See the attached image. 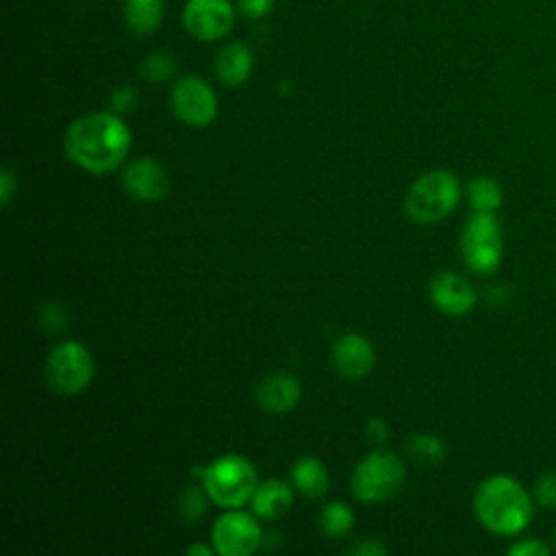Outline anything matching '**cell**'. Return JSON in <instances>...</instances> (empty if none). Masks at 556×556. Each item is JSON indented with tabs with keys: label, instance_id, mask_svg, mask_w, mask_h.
<instances>
[{
	"label": "cell",
	"instance_id": "cell-1",
	"mask_svg": "<svg viewBox=\"0 0 556 556\" xmlns=\"http://www.w3.org/2000/svg\"><path fill=\"white\" fill-rule=\"evenodd\" d=\"M130 146L132 135L115 111L85 113L67 126L63 137L65 156L93 176L122 167Z\"/></svg>",
	"mask_w": 556,
	"mask_h": 556
},
{
	"label": "cell",
	"instance_id": "cell-2",
	"mask_svg": "<svg viewBox=\"0 0 556 556\" xmlns=\"http://www.w3.org/2000/svg\"><path fill=\"white\" fill-rule=\"evenodd\" d=\"M532 493L508 473L486 476L473 493L478 523L497 536H517L534 515Z\"/></svg>",
	"mask_w": 556,
	"mask_h": 556
},
{
	"label": "cell",
	"instance_id": "cell-3",
	"mask_svg": "<svg viewBox=\"0 0 556 556\" xmlns=\"http://www.w3.org/2000/svg\"><path fill=\"white\" fill-rule=\"evenodd\" d=\"M202 486L206 489L211 502L219 508H241L250 504L256 486L258 471L254 463L241 454H222L213 458L202 469Z\"/></svg>",
	"mask_w": 556,
	"mask_h": 556
},
{
	"label": "cell",
	"instance_id": "cell-4",
	"mask_svg": "<svg viewBox=\"0 0 556 556\" xmlns=\"http://www.w3.org/2000/svg\"><path fill=\"white\" fill-rule=\"evenodd\" d=\"M460 193V182L450 169H430L408 187L404 211L415 224H437L456 208Z\"/></svg>",
	"mask_w": 556,
	"mask_h": 556
},
{
	"label": "cell",
	"instance_id": "cell-5",
	"mask_svg": "<svg viewBox=\"0 0 556 556\" xmlns=\"http://www.w3.org/2000/svg\"><path fill=\"white\" fill-rule=\"evenodd\" d=\"M406 482V469L393 452L374 450L363 456L350 476L352 493L363 504H380L395 497Z\"/></svg>",
	"mask_w": 556,
	"mask_h": 556
},
{
	"label": "cell",
	"instance_id": "cell-6",
	"mask_svg": "<svg viewBox=\"0 0 556 556\" xmlns=\"http://www.w3.org/2000/svg\"><path fill=\"white\" fill-rule=\"evenodd\" d=\"M48 387L59 395H76L85 391L96 376V361L89 348L76 339L54 345L43 363Z\"/></svg>",
	"mask_w": 556,
	"mask_h": 556
},
{
	"label": "cell",
	"instance_id": "cell-7",
	"mask_svg": "<svg viewBox=\"0 0 556 556\" xmlns=\"http://www.w3.org/2000/svg\"><path fill=\"white\" fill-rule=\"evenodd\" d=\"M460 254L465 265L480 276L493 274L502 265L504 239L495 213H473L460 232Z\"/></svg>",
	"mask_w": 556,
	"mask_h": 556
},
{
	"label": "cell",
	"instance_id": "cell-8",
	"mask_svg": "<svg viewBox=\"0 0 556 556\" xmlns=\"http://www.w3.org/2000/svg\"><path fill=\"white\" fill-rule=\"evenodd\" d=\"M263 539L258 517L241 508H226L211 528V543L219 556H250L263 545Z\"/></svg>",
	"mask_w": 556,
	"mask_h": 556
},
{
	"label": "cell",
	"instance_id": "cell-9",
	"mask_svg": "<svg viewBox=\"0 0 556 556\" xmlns=\"http://www.w3.org/2000/svg\"><path fill=\"white\" fill-rule=\"evenodd\" d=\"M169 104L174 115L189 128H204L217 117V96L211 85L195 74L176 80Z\"/></svg>",
	"mask_w": 556,
	"mask_h": 556
},
{
	"label": "cell",
	"instance_id": "cell-10",
	"mask_svg": "<svg viewBox=\"0 0 556 556\" xmlns=\"http://www.w3.org/2000/svg\"><path fill=\"white\" fill-rule=\"evenodd\" d=\"M122 187L132 200L159 202L169 193L172 180L161 161L150 154H141L124 165Z\"/></svg>",
	"mask_w": 556,
	"mask_h": 556
},
{
	"label": "cell",
	"instance_id": "cell-11",
	"mask_svg": "<svg viewBox=\"0 0 556 556\" xmlns=\"http://www.w3.org/2000/svg\"><path fill=\"white\" fill-rule=\"evenodd\" d=\"M428 295L432 306L447 317H465L478 304L476 287L469 278L452 269H443L430 278Z\"/></svg>",
	"mask_w": 556,
	"mask_h": 556
},
{
	"label": "cell",
	"instance_id": "cell-12",
	"mask_svg": "<svg viewBox=\"0 0 556 556\" xmlns=\"http://www.w3.org/2000/svg\"><path fill=\"white\" fill-rule=\"evenodd\" d=\"M185 28L200 41L222 39L235 24V9L228 0H189L182 11Z\"/></svg>",
	"mask_w": 556,
	"mask_h": 556
},
{
	"label": "cell",
	"instance_id": "cell-13",
	"mask_svg": "<svg viewBox=\"0 0 556 556\" xmlns=\"http://www.w3.org/2000/svg\"><path fill=\"white\" fill-rule=\"evenodd\" d=\"M330 363L334 371L348 380H361L371 374L376 365V352L371 341L361 332H343L330 350Z\"/></svg>",
	"mask_w": 556,
	"mask_h": 556
},
{
	"label": "cell",
	"instance_id": "cell-14",
	"mask_svg": "<svg viewBox=\"0 0 556 556\" xmlns=\"http://www.w3.org/2000/svg\"><path fill=\"white\" fill-rule=\"evenodd\" d=\"M302 397L300 380L285 371L267 374L254 389V402L269 415H285L298 406Z\"/></svg>",
	"mask_w": 556,
	"mask_h": 556
},
{
	"label": "cell",
	"instance_id": "cell-15",
	"mask_svg": "<svg viewBox=\"0 0 556 556\" xmlns=\"http://www.w3.org/2000/svg\"><path fill=\"white\" fill-rule=\"evenodd\" d=\"M293 493H295V489L291 482L280 480V478H267V480L258 482V486L250 500V508L258 519L276 521L291 510Z\"/></svg>",
	"mask_w": 556,
	"mask_h": 556
},
{
	"label": "cell",
	"instance_id": "cell-16",
	"mask_svg": "<svg viewBox=\"0 0 556 556\" xmlns=\"http://www.w3.org/2000/svg\"><path fill=\"white\" fill-rule=\"evenodd\" d=\"M289 482L293 484V489L308 497V500H319L328 493L330 489V473H328V467L321 458L317 456H300L293 465H291V471H289Z\"/></svg>",
	"mask_w": 556,
	"mask_h": 556
},
{
	"label": "cell",
	"instance_id": "cell-17",
	"mask_svg": "<svg viewBox=\"0 0 556 556\" xmlns=\"http://www.w3.org/2000/svg\"><path fill=\"white\" fill-rule=\"evenodd\" d=\"M254 67V56L248 46L232 41L219 48L215 54V74L226 87H239L243 85Z\"/></svg>",
	"mask_w": 556,
	"mask_h": 556
},
{
	"label": "cell",
	"instance_id": "cell-18",
	"mask_svg": "<svg viewBox=\"0 0 556 556\" xmlns=\"http://www.w3.org/2000/svg\"><path fill=\"white\" fill-rule=\"evenodd\" d=\"M404 452L419 467H437L447 458V445L432 432H413L404 443Z\"/></svg>",
	"mask_w": 556,
	"mask_h": 556
},
{
	"label": "cell",
	"instance_id": "cell-19",
	"mask_svg": "<svg viewBox=\"0 0 556 556\" xmlns=\"http://www.w3.org/2000/svg\"><path fill=\"white\" fill-rule=\"evenodd\" d=\"M126 24L137 35H150L163 20V0H126Z\"/></svg>",
	"mask_w": 556,
	"mask_h": 556
},
{
	"label": "cell",
	"instance_id": "cell-20",
	"mask_svg": "<svg viewBox=\"0 0 556 556\" xmlns=\"http://www.w3.org/2000/svg\"><path fill=\"white\" fill-rule=\"evenodd\" d=\"M467 202L473 213H495L502 206L504 193L495 178L491 176H476L467 182Z\"/></svg>",
	"mask_w": 556,
	"mask_h": 556
},
{
	"label": "cell",
	"instance_id": "cell-21",
	"mask_svg": "<svg viewBox=\"0 0 556 556\" xmlns=\"http://www.w3.org/2000/svg\"><path fill=\"white\" fill-rule=\"evenodd\" d=\"M317 521L326 539H343L354 528V510L345 502L332 500L321 506Z\"/></svg>",
	"mask_w": 556,
	"mask_h": 556
},
{
	"label": "cell",
	"instance_id": "cell-22",
	"mask_svg": "<svg viewBox=\"0 0 556 556\" xmlns=\"http://www.w3.org/2000/svg\"><path fill=\"white\" fill-rule=\"evenodd\" d=\"M208 502L211 497L202 484H187L178 495V515L185 523H198L206 515Z\"/></svg>",
	"mask_w": 556,
	"mask_h": 556
},
{
	"label": "cell",
	"instance_id": "cell-23",
	"mask_svg": "<svg viewBox=\"0 0 556 556\" xmlns=\"http://www.w3.org/2000/svg\"><path fill=\"white\" fill-rule=\"evenodd\" d=\"M141 72L148 80L152 83H161L167 80L176 74V59L167 52H152L143 59L141 63Z\"/></svg>",
	"mask_w": 556,
	"mask_h": 556
},
{
	"label": "cell",
	"instance_id": "cell-24",
	"mask_svg": "<svg viewBox=\"0 0 556 556\" xmlns=\"http://www.w3.org/2000/svg\"><path fill=\"white\" fill-rule=\"evenodd\" d=\"M534 504L545 510H556V469L543 471L532 486Z\"/></svg>",
	"mask_w": 556,
	"mask_h": 556
},
{
	"label": "cell",
	"instance_id": "cell-25",
	"mask_svg": "<svg viewBox=\"0 0 556 556\" xmlns=\"http://www.w3.org/2000/svg\"><path fill=\"white\" fill-rule=\"evenodd\" d=\"M37 319L46 332H61L67 326V313L59 302H43L39 306Z\"/></svg>",
	"mask_w": 556,
	"mask_h": 556
},
{
	"label": "cell",
	"instance_id": "cell-26",
	"mask_svg": "<svg viewBox=\"0 0 556 556\" xmlns=\"http://www.w3.org/2000/svg\"><path fill=\"white\" fill-rule=\"evenodd\" d=\"M506 552L510 556H549L552 547L536 536H523V539L510 543Z\"/></svg>",
	"mask_w": 556,
	"mask_h": 556
},
{
	"label": "cell",
	"instance_id": "cell-27",
	"mask_svg": "<svg viewBox=\"0 0 556 556\" xmlns=\"http://www.w3.org/2000/svg\"><path fill=\"white\" fill-rule=\"evenodd\" d=\"M111 104L115 113H128L137 104V91L130 85H119L111 93Z\"/></svg>",
	"mask_w": 556,
	"mask_h": 556
},
{
	"label": "cell",
	"instance_id": "cell-28",
	"mask_svg": "<svg viewBox=\"0 0 556 556\" xmlns=\"http://www.w3.org/2000/svg\"><path fill=\"white\" fill-rule=\"evenodd\" d=\"M363 430H365V439L371 441V443H376V445L387 443L389 437H391L389 424H387L384 419H380V417H369Z\"/></svg>",
	"mask_w": 556,
	"mask_h": 556
},
{
	"label": "cell",
	"instance_id": "cell-29",
	"mask_svg": "<svg viewBox=\"0 0 556 556\" xmlns=\"http://www.w3.org/2000/svg\"><path fill=\"white\" fill-rule=\"evenodd\" d=\"M17 191V176L11 167H2L0 169V204L9 206L13 195Z\"/></svg>",
	"mask_w": 556,
	"mask_h": 556
},
{
	"label": "cell",
	"instance_id": "cell-30",
	"mask_svg": "<svg viewBox=\"0 0 556 556\" xmlns=\"http://www.w3.org/2000/svg\"><path fill=\"white\" fill-rule=\"evenodd\" d=\"M239 9L248 17H265L274 9V0H239Z\"/></svg>",
	"mask_w": 556,
	"mask_h": 556
},
{
	"label": "cell",
	"instance_id": "cell-31",
	"mask_svg": "<svg viewBox=\"0 0 556 556\" xmlns=\"http://www.w3.org/2000/svg\"><path fill=\"white\" fill-rule=\"evenodd\" d=\"M350 554H354V556H384L387 547L378 539H365V541H358L354 547H350Z\"/></svg>",
	"mask_w": 556,
	"mask_h": 556
},
{
	"label": "cell",
	"instance_id": "cell-32",
	"mask_svg": "<svg viewBox=\"0 0 556 556\" xmlns=\"http://www.w3.org/2000/svg\"><path fill=\"white\" fill-rule=\"evenodd\" d=\"M185 554H189V556H213L217 552L208 543H191V545L185 547Z\"/></svg>",
	"mask_w": 556,
	"mask_h": 556
},
{
	"label": "cell",
	"instance_id": "cell-33",
	"mask_svg": "<svg viewBox=\"0 0 556 556\" xmlns=\"http://www.w3.org/2000/svg\"><path fill=\"white\" fill-rule=\"evenodd\" d=\"M554 545H556V530H554Z\"/></svg>",
	"mask_w": 556,
	"mask_h": 556
}]
</instances>
